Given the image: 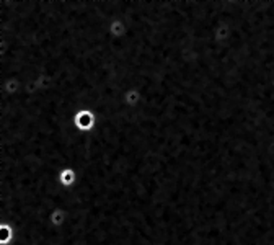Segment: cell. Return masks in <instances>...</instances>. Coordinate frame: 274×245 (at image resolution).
Instances as JSON below:
<instances>
[{"label":"cell","instance_id":"obj_1","mask_svg":"<svg viewBox=\"0 0 274 245\" xmlns=\"http://www.w3.org/2000/svg\"><path fill=\"white\" fill-rule=\"evenodd\" d=\"M74 125L82 133H90L96 126V114L88 108H80L74 114Z\"/></svg>","mask_w":274,"mask_h":245},{"label":"cell","instance_id":"obj_2","mask_svg":"<svg viewBox=\"0 0 274 245\" xmlns=\"http://www.w3.org/2000/svg\"><path fill=\"white\" fill-rule=\"evenodd\" d=\"M56 180H58V183L64 188H72L75 183H77V174L74 168L70 167H66L62 168L58 175H56Z\"/></svg>","mask_w":274,"mask_h":245},{"label":"cell","instance_id":"obj_3","mask_svg":"<svg viewBox=\"0 0 274 245\" xmlns=\"http://www.w3.org/2000/svg\"><path fill=\"white\" fill-rule=\"evenodd\" d=\"M47 219H49V224L56 229H61L64 224L67 223V212L61 209V208H56L52 211H49L47 214Z\"/></svg>","mask_w":274,"mask_h":245},{"label":"cell","instance_id":"obj_4","mask_svg":"<svg viewBox=\"0 0 274 245\" xmlns=\"http://www.w3.org/2000/svg\"><path fill=\"white\" fill-rule=\"evenodd\" d=\"M15 229L9 223H0V245H10L15 240Z\"/></svg>","mask_w":274,"mask_h":245}]
</instances>
